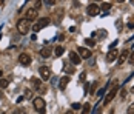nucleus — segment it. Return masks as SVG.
Returning a JSON list of instances; mask_svg holds the SVG:
<instances>
[{
    "mask_svg": "<svg viewBox=\"0 0 134 114\" xmlns=\"http://www.w3.org/2000/svg\"><path fill=\"white\" fill-rule=\"evenodd\" d=\"M80 106H82V105H80V103H77V102H76V103H72V110H79Z\"/></svg>",
    "mask_w": 134,
    "mask_h": 114,
    "instance_id": "cd10ccee",
    "label": "nucleus"
},
{
    "mask_svg": "<svg viewBox=\"0 0 134 114\" xmlns=\"http://www.w3.org/2000/svg\"><path fill=\"white\" fill-rule=\"evenodd\" d=\"M32 105H34V108H36V111L40 114H45L46 113V110H45V105H46V102L43 97H36L34 100H32Z\"/></svg>",
    "mask_w": 134,
    "mask_h": 114,
    "instance_id": "f257e3e1",
    "label": "nucleus"
},
{
    "mask_svg": "<svg viewBox=\"0 0 134 114\" xmlns=\"http://www.w3.org/2000/svg\"><path fill=\"white\" fill-rule=\"evenodd\" d=\"M25 19H26L28 22H32V20H36L37 19V9L36 8H29L25 14Z\"/></svg>",
    "mask_w": 134,
    "mask_h": 114,
    "instance_id": "39448f33",
    "label": "nucleus"
},
{
    "mask_svg": "<svg viewBox=\"0 0 134 114\" xmlns=\"http://www.w3.org/2000/svg\"><path fill=\"white\" fill-rule=\"evenodd\" d=\"M107 88H108V85H107V86H103L102 89H99V91H97V93H99V99L105 96V91H107Z\"/></svg>",
    "mask_w": 134,
    "mask_h": 114,
    "instance_id": "4be33fe9",
    "label": "nucleus"
},
{
    "mask_svg": "<svg viewBox=\"0 0 134 114\" xmlns=\"http://www.w3.org/2000/svg\"><path fill=\"white\" fill-rule=\"evenodd\" d=\"M40 56L43 59H48V57L51 56V48H49V46H43L40 50Z\"/></svg>",
    "mask_w": 134,
    "mask_h": 114,
    "instance_id": "ddd939ff",
    "label": "nucleus"
},
{
    "mask_svg": "<svg viewBox=\"0 0 134 114\" xmlns=\"http://www.w3.org/2000/svg\"><path fill=\"white\" fill-rule=\"evenodd\" d=\"M85 77H86V73H82L80 74V80H85Z\"/></svg>",
    "mask_w": 134,
    "mask_h": 114,
    "instance_id": "c756f323",
    "label": "nucleus"
},
{
    "mask_svg": "<svg viewBox=\"0 0 134 114\" xmlns=\"http://www.w3.org/2000/svg\"><path fill=\"white\" fill-rule=\"evenodd\" d=\"M66 114H72V110H69V111H66Z\"/></svg>",
    "mask_w": 134,
    "mask_h": 114,
    "instance_id": "473e14b6",
    "label": "nucleus"
},
{
    "mask_svg": "<svg viewBox=\"0 0 134 114\" xmlns=\"http://www.w3.org/2000/svg\"><path fill=\"white\" fill-rule=\"evenodd\" d=\"M100 9H103V11H108V9H111V3H108V2L102 3V5H100Z\"/></svg>",
    "mask_w": 134,
    "mask_h": 114,
    "instance_id": "6ab92c4d",
    "label": "nucleus"
},
{
    "mask_svg": "<svg viewBox=\"0 0 134 114\" xmlns=\"http://www.w3.org/2000/svg\"><path fill=\"white\" fill-rule=\"evenodd\" d=\"M63 52H65V50H63V46H57V48H55V51H54V54H55L57 57H60V56H62Z\"/></svg>",
    "mask_w": 134,
    "mask_h": 114,
    "instance_id": "f3484780",
    "label": "nucleus"
},
{
    "mask_svg": "<svg viewBox=\"0 0 134 114\" xmlns=\"http://www.w3.org/2000/svg\"><path fill=\"white\" fill-rule=\"evenodd\" d=\"M131 91H133V93H134V86H133V89H131Z\"/></svg>",
    "mask_w": 134,
    "mask_h": 114,
    "instance_id": "72a5a7b5",
    "label": "nucleus"
},
{
    "mask_svg": "<svg viewBox=\"0 0 134 114\" xmlns=\"http://www.w3.org/2000/svg\"><path fill=\"white\" fill-rule=\"evenodd\" d=\"M90 113H91V105H90V103L83 105V110H82V114H90Z\"/></svg>",
    "mask_w": 134,
    "mask_h": 114,
    "instance_id": "dca6fc26",
    "label": "nucleus"
},
{
    "mask_svg": "<svg viewBox=\"0 0 134 114\" xmlns=\"http://www.w3.org/2000/svg\"><path fill=\"white\" fill-rule=\"evenodd\" d=\"M8 85H9V80L8 79H2L0 80V88H6Z\"/></svg>",
    "mask_w": 134,
    "mask_h": 114,
    "instance_id": "aec40b11",
    "label": "nucleus"
},
{
    "mask_svg": "<svg viewBox=\"0 0 134 114\" xmlns=\"http://www.w3.org/2000/svg\"><path fill=\"white\" fill-rule=\"evenodd\" d=\"M119 57V51L117 50H109V52H108V56H107V59H108V62H114L116 59Z\"/></svg>",
    "mask_w": 134,
    "mask_h": 114,
    "instance_id": "9d476101",
    "label": "nucleus"
},
{
    "mask_svg": "<svg viewBox=\"0 0 134 114\" xmlns=\"http://www.w3.org/2000/svg\"><path fill=\"white\" fill-rule=\"evenodd\" d=\"M68 83H69V77H68V76L62 77V79H60V82H59V88H60V89H65Z\"/></svg>",
    "mask_w": 134,
    "mask_h": 114,
    "instance_id": "4468645a",
    "label": "nucleus"
},
{
    "mask_svg": "<svg viewBox=\"0 0 134 114\" xmlns=\"http://www.w3.org/2000/svg\"><path fill=\"white\" fill-rule=\"evenodd\" d=\"M69 60H71V62H72V63L74 65H79L80 63V56H79V54H77V52H74V51H71V52H69Z\"/></svg>",
    "mask_w": 134,
    "mask_h": 114,
    "instance_id": "9b49d317",
    "label": "nucleus"
},
{
    "mask_svg": "<svg viewBox=\"0 0 134 114\" xmlns=\"http://www.w3.org/2000/svg\"><path fill=\"white\" fill-rule=\"evenodd\" d=\"M119 93V83H117V80L114 82V85H113V88H111V91L108 93L107 96H105V100H103V105H108L109 102L113 100L114 97H116V94Z\"/></svg>",
    "mask_w": 134,
    "mask_h": 114,
    "instance_id": "f03ea898",
    "label": "nucleus"
},
{
    "mask_svg": "<svg viewBox=\"0 0 134 114\" xmlns=\"http://www.w3.org/2000/svg\"><path fill=\"white\" fill-rule=\"evenodd\" d=\"M128 62H130L131 65H134V51H131V52H130V57H128Z\"/></svg>",
    "mask_w": 134,
    "mask_h": 114,
    "instance_id": "393cba45",
    "label": "nucleus"
},
{
    "mask_svg": "<svg viewBox=\"0 0 134 114\" xmlns=\"http://www.w3.org/2000/svg\"><path fill=\"white\" fill-rule=\"evenodd\" d=\"M31 80H32V85H34V86H36V88H40V80H37V79H34V77H32V79H31Z\"/></svg>",
    "mask_w": 134,
    "mask_h": 114,
    "instance_id": "b1692460",
    "label": "nucleus"
},
{
    "mask_svg": "<svg viewBox=\"0 0 134 114\" xmlns=\"http://www.w3.org/2000/svg\"><path fill=\"white\" fill-rule=\"evenodd\" d=\"M23 99H25V97H23V96H20V97L17 99V103H20V102H23Z\"/></svg>",
    "mask_w": 134,
    "mask_h": 114,
    "instance_id": "7c9ffc66",
    "label": "nucleus"
},
{
    "mask_svg": "<svg viewBox=\"0 0 134 114\" xmlns=\"http://www.w3.org/2000/svg\"><path fill=\"white\" fill-rule=\"evenodd\" d=\"M93 114H100V113H99V108H96V110L93 111Z\"/></svg>",
    "mask_w": 134,
    "mask_h": 114,
    "instance_id": "2f4dec72",
    "label": "nucleus"
},
{
    "mask_svg": "<svg viewBox=\"0 0 134 114\" xmlns=\"http://www.w3.org/2000/svg\"><path fill=\"white\" fill-rule=\"evenodd\" d=\"M128 28H130V29H134V22H130V23H128Z\"/></svg>",
    "mask_w": 134,
    "mask_h": 114,
    "instance_id": "c85d7f7f",
    "label": "nucleus"
},
{
    "mask_svg": "<svg viewBox=\"0 0 134 114\" xmlns=\"http://www.w3.org/2000/svg\"><path fill=\"white\" fill-rule=\"evenodd\" d=\"M25 99H31L32 97V91L31 89H25V96H23Z\"/></svg>",
    "mask_w": 134,
    "mask_h": 114,
    "instance_id": "5701e85b",
    "label": "nucleus"
},
{
    "mask_svg": "<svg viewBox=\"0 0 134 114\" xmlns=\"http://www.w3.org/2000/svg\"><path fill=\"white\" fill-rule=\"evenodd\" d=\"M19 62H20L22 65H25V66H26V65L31 63V56H29V54H26V52H22V54L19 56Z\"/></svg>",
    "mask_w": 134,
    "mask_h": 114,
    "instance_id": "6e6552de",
    "label": "nucleus"
},
{
    "mask_svg": "<svg viewBox=\"0 0 134 114\" xmlns=\"http://www.w3.org/2000/svg\"><path fill=\"white\" fill-rule=\"evenodd\" d=\"M17 29H19L20 34H26L28 31H29V22H28L26 19L19 20V23H17Z\"/></svg>",
    "mask_w": 134,
    "mask_h": 114,
    "instance_id": "20e7f679",
    "label": "nucleus"
},
{
    "mask_svg": "<svg viewBox=\"0 0 134 114\" xmlns=\"http://www.w3.org/2000/svg\"><path fill=\"white\" fill-rule=\"evenodd\" d=\"M128 56H130V51L128 50H123L120 52V56H119V65H123V62L128 59Z\"/></svg>",
    "mask_w": 134,
    "mask_h": 114,
    "instance_id": "f8f14e48",
    "label": "nucleus"
},
{
    "mask_svg": "<svg viewBox=\"0 0 134 114\" xmlns=\"http://www.w3.org/2000/svg\"><path fill=\"white\" fill-rule=\"evenodd\" d=\"M126 93H128V91H126L125 88L120 89V97H122V99H125V97H126Z\"/></svg>",
    "mask_w": 134,
    "mask_h": 114,
    "instance_id": "bb28decb",
    "label": "nucleus"
},
{
    "mask_svg": "<svg viewBox=\"0 0 134 114\" xmlns=\"http://www.w3.org/2000/svg\"><path fill=\"white\" fill-rule=\"evenodd\" d=\"M96 93H97V82H93V83H91V88H90V94H96Z\"/></svg>",
    "mask_w": 134,
    "mask_h": 114,
    "instance_id": "a211bd4d",
    "label": "nucleus"
},
{
    "mask_svg": "<svg viewBox=\"0 0 134 114\" xmlns=\"http://www.w3.org/2000/svg\"><path fill=\"white\" fill-rule=\"evenodd\" d=\"M85 43H86L88 46H91V48H93L94 45H96V42H94V39H86V40H85Z\"/></svg>",
    "mask_w": 134,
    "mask_h": 114,
    "instance_id": "412c9836",
    "label": "nucleus"
},
{
    "mask_svg": "<svg viewBox=\"0 0 134 114\" xmlns=\"http://www.w3.org/2000/svg\"><path fill=\"white\" fill-rule=\"evenodd\" d=\"M74 69H76V68H74L72 65H69V63H65V71H66L68 74H72V73H74Z\"/></svg>",
    "mask_w": 134,
    "mask_h": 114,
    "instance_id": "2eb2a0df",
    "label": "nucleus"
},
{
    "mask_svg": "<svg viewBox=\"0 0 134 114\" xmlns=\"http://www.w3.org/2000/svg\"><path fill=\"white\" fill-rule=\"evenodd\" d=\"M40 76L43 80H49V76H51V69L48 66H42L40 68Z\"/></svg>",
    "mask_w": 134,
    "mask_h": 114,
    "instance_id": "1a4fd4ad",
    "label": "nucleus"
},
{
    "mask_svg": "<svg viewBox=\"0 0 134 114\" xmlns=\"http://www.w3.org/2000/svg\"><path fill=\"white\" fill-rule=\"evenodd\" d=\"M126 114H134V102L128 106V111H126Z\"/></svg>",
    "mask_w": 134,
    "mask_h": 114,
    "instance_id": "a878e982",
    "label": "nucleus"
},
{
    "mask_svg": "<svg viewBox=\"0 0 134 114\" xmlns=\"http://www.w3.org/2000/svg\"><path fill=\"white\" fill-rule=\"evenodd\" d=\"M77 51H79L77 54L80 56V59H90V57L93 56V54H91V51L88 50V48H85V46H80Z\"/></svg>",
    "mask_w": 134,
    "mask_h": 114,
    "instance_id": "0eeeda50",
    "label": "nucleus"
},
{
    "mask_svg": "<svg viewBox=\"0 0 134 114\" xmlns=\"http://www.w3.org/2000/svg\"><path fill=\"white\" fill-rule=\"evenodd\" d=\"M100 11V6L99 5H96V3H91V5H88V8H86V13L88 15H97Z\"/></svg>",
    "mask_w": 134,
    "mask_h": 114,
    "instance_id": "423d86ee",
    "label": "nucleus"
},
{
    "mask_svg": "<svg viewBox=\"0 0 134 114\" xmlns=\"http://www.w3.org/2000/svg\"><path fill=\"white\" fill-rule=\"evenodd\" d=\"M48 25H49V19L42 17V19H37V22H36V25L32 26V29L37 32V31H40V29H43V28H46Z\"/></svg>",
    "mask_w": 134,
    "mask_h": 114,
    "instance_id": "7ed1b4c3",
    "label": "nucleus"
}]
</instances>
